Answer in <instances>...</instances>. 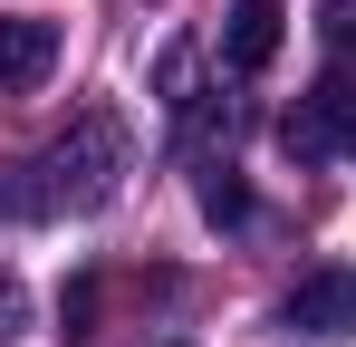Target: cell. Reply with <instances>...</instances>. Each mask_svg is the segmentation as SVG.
<instances>
[{
  "label": "cell",
  "instance_id": "7",
  "mask_svg": "<svg viewBox=\"0 0 356 347\" xmlns=\"http://www.w3.org/2000/svg\"><path fill=\"white\" fill-rule=\"evenodd\" d=\"M19 328H29V289H19V270L0 261V347L19 338Z\"/></svg>",
  "mask_w": 356,
  "mask_h": 347
},
{
  "label": "cell",
  "instance_id": "6",
  "mask_svg": "<svg viewBox=\"0 0 356 347\" xmlns=\"http://www.w3.org/2000/svg\"><path fill=\"white\" fill-rule=\"evenodd\" d=\"M202 222H250V193L232 164H202Z\"/></svg>",
  "mask_w": 356,
  "mask_h": 347
},
{
  "label": "cell",
  "instance_id": "3",
  "mask_svg": "<svg viewBox=\"0 0 356 347\" xmlns=\"http://www.w3.org/2000/svg\"><path fill=\"white\" fill-rule=\"evenodd\" d=\"M280 318L308 328V338H347V328H356V270H347V261L308 270V280L289 289V309H280Z\"/></svg>",
  "mask_w": 356,
  "mask_h": 347
},
{
  "label": "cell",
  "instance_id": "8",
  "mask_svg": "<svg viewBox=\"0 0 356 347\" xmlns=\"http://www.w3.org/2000/svg\"><path fill=\"white\" fill-rule=\"evenodd\" d=\"M318 29H327L337 58H356V0H318Z\"/></svg>",
  "mask_w": 356,
  "mask_h": 347
},
{
  "label": "cell",
  "instance_id": "5",
  "mask_svg": "<svg viewBox=\"0 0 356 347\" xmlns=\"http://www.w3.org/2000/svg\"><path fill=\"white\" fill-rule=\"evenodd\" d=\"M49 68H58V20H0V97L49 87Z\"/></svg>",
  "mask_w": 356,
  "mask_h": 347
},
{
  "label": "cell",
  "instance_id": "1",
  "mask_svg": "<svg viewBox=\"0 0 356 347\" xmlns=\"http://www.w3.org/2000/svg\"><path fill=\"white\" fill-rule=\"evenodd\" d=\"M135 145H125L116 107H77L58 145H39L29 164H0V222H49V213H97L125 183Z\"/></svg>",
  "mask_w": 356,
  "mask_h": 347
},
{
  "label": "cell",
  "instance_id": "2",
  "mask_svg": "<svg viewBox=\"0 0 356 347\" xmlns=\"http://www.w3.org/2000/svg\"><path fill=\"white\" fill-rule=\"evenodd\" d=\"M280 145H289L298 164H318V155H347L356 164V58H337V68L308 87V107H289Z\"/></svg>",
  "mask_w": 356,
  "mask_h": 347
},
{
  "label": "cell",
  "instance_id": "4",
  "mask_svg": "<svg viewBox=\"0 0 356 347\" xmlns=\"http://www.w3.org/2000/svg\"><path fill=\"white\" fill-rule=\"evenodd\" d=\"M280 39H289V10H280V0H232V20H222V68H232V77H260V68L280 58Z\"/></svg>",
  "mask_w": 356,
  "mask_h": 347
}]
</instances>
